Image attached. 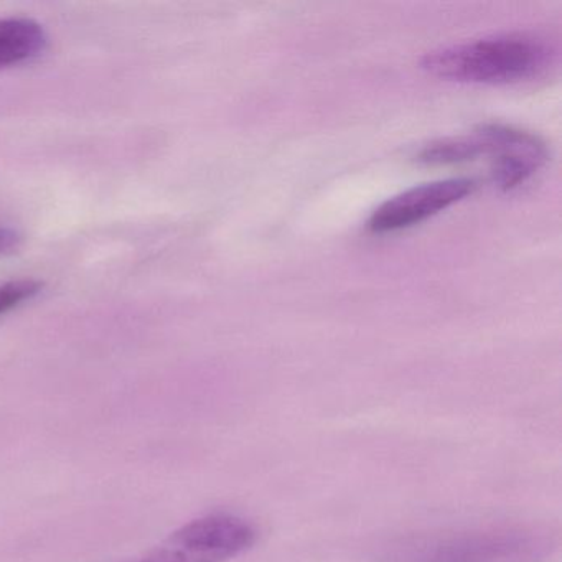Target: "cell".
<instances>
[{"instance_id": "6da1fadb", "label": "cell", "mask_w": 562, "mask_h": 562, "mask_svg": "<svg viewBox=\"0 0 562 562\" xmlns=\"http://www.w3.org/2000/svg\"><path fill=\"white\" fill-rule=\"evenodd\" d=\"M552 55L548 42L518 32L429 52L420 65L427 74L457 83L515 85L544 74Z\"/></svg>"}, {"instance_id": "7a4b0ae2", "label": "cell", "mask_w": 562, "mask_h": 562, "mask_svg": "<svg viewBox=\"0 0 562 562\" xmlns=\"http://www.w3.org/2000/svg\"><path fill=\"white\" fill-rule=\"evenodd\" d=\"M558 548L538 526H495L416 536L391 546L383 562H542Z\"/></svg>"}, {"instance_id": "3957f363", "label": "cell", "mask_w": 562, "mask_h": 562, "mask_svg": "<svg viewBox=\"0 0 562 562\" xmlns=\"http://www.w3.org/2000/svg\"><path fill=\"white\" fill-rule=\"evenodd\" d=\"M258 541V529L241 516L213 513L187 522L149 555L150 562H226Z\"/></svg>"}, {"instance_id": "277c9868", "label": "cell", "mask_w": 562, "mask_h": 562, "mask_svg": "<svg viewBox=\"0 0 562 562\" xmlns=\"http://www.w3.org/2000/svg\"><path fill=\"white\" fill-rule=\"evenodd\" d=\"M475 187V180L472 179L437 180L413 187L378 206L368 222V228L384 235L419 225L430 216L462 202Z\"/></svg>"}, {"instance_id": "5b68a950", "label": "cell", "mask_w": 562, "mask_h": 562, "mask_svg": "<svg viewBox=\"0 0 562 562\" xmlns=\"http://www.w3.org/2000/svg\"><path fill=\"white\" fill-rule=\"evenodd\" d=\"M479 131L483 157L492 162L493 183L513 190L528 182L548 159L544 143L535 134L503 124H488Z\"/></svg>"}, {"instance_id": "8992f818", "label": "cell", "mask_w": 562, "mask_h": 562, "mask_svg": "<svg viewBox=\"0 0 562 562\" xmlns=\"http://www.w3.org/2000/svg\"><path fill=\"white\" fill-rule=\"evenodd\" d=\"M47 47V32L38 22L25 18L0 19V68L31 64Z\"/></svg>"}, {"instance_id": "52a82bcc", "label": "cell", "mask_w": 562, "mask_h": 562, "mask_svg": "<svg viewBox=\"0 0 562 562\" xmlns=\"http://www.w3.org/2000/svg\"><path fill=\"white\" fill-rule=\"evenodd\" d=\"M44 284L34 279H19L0 285V317L21 307L24 302L32 301L41 294Z\"/></svg>"}, {"instance_id": "ba28073f", "label": "cell", "mask_w": 562, "mask_h": 562, "mask_svg": "<svg viewBox=\"0 0 562 562\" xmlns=\"http://www.w3.org/2000/svg\"><path fill=\"white\" fill-rule=\"evenodd\" d=\"M21 235L9 226H0V256L14 252L21 245Z\"/></svg>"}, {"instance_id": "9c48e42d", "label": "cell", "mask_w": 562, "mask_h": 562, "mask_svg": "<svg viewBox=\"0 0 562 562\" xmlns=\"http://www.w3.org/2000/svg\"><path fill=\"white\" fill-rule=\"evenodd\" d=\"M140 562H150V561H140Z\"/></svg>"}]
</instances>
